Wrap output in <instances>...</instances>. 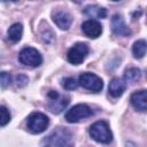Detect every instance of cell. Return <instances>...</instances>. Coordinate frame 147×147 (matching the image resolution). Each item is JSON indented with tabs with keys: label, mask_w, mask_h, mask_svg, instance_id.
<instances>
[{
	"label": "cell",
	"mask_w": 147,
	"mask_h": 147,
	"mask_svg": "<svg viewBox=\"0 0 147 147\" xmlns=\"http://www.w3.org/2000/svg\"><path fill=\"white\" fill-rule=\"evenodd\" d=\"M90 136L93 140L101 144H109L113 140V133L109 129V125L105 121H98L93 123L88 130Z\"/></svg>",
	"instance_id": "7a4b0ae2"
},
{
	"label": "cell",
	"mask_w": 147,
	"mask_h": 147,
	"mask_svg": "<svg viewBox=\"0 0 147 147\" xmlns=\"http://www.w3.org/2000/svg\"><path fill=\"white\" fill-rule=\"evenodd\" d=\"M111 30L115 34L122 36V37H126V36L131 34V30L127 28L123 17L119 14H116V15L113 16V18H111Z\"/></svg>",
	"instance_id": "30bf717a"
},
{
	"label": "cell",
	"mask_w": 147,
	"mask_h": 147,
	"mask_svg": "<svg viewBox=\"0 0 147 147\" xmlns=\"http://www.w3.org/2000/svg\"><path fill=\"white\" fill-rule=\"evenodd\" d=\"M84 13L88 17H92V20H95V18H105L107 16V10L105 8H102V7L96 6V5L87 6L84 9Z\"/></svg>",
	"instance_id": "5bb4252c"
},
{
	"label": "cell",
	"mask_w": 147,
	"mask_h": 147,
	"mask_svg": "<svg viewBox=\"0 0 147 147\" xmlns=\"http://www.w3.org/2000/svg\"><path fill=\"white\" fill-rule=\"evenodd\" d=\"M62 86L65 90L71 91V90H76L77 88L78 83L76 82V79L74 77H67V78H63L62 79Z\"/></svg>",
	"instance_id": "ac0fdd59"
},
{
	"label": "cell",
	"mask_w": 147,
	"mask_h": 147,
	"mask_svg": "<svg viewBox=\"0 0 147 147\" xmlns=\"http://www.w3.org/2000/svg\"><path fill=\"white\" fill-rule=\"evenodd\" d=\"M10 121V114H9V110L3 107V106H0V126H3L6 124H8Z\"/></svg>",
	"instance_id": "d6986e66"
},
{
	"label": "cell",
	"mask_w": 147,
	"mask_h": 147,
	"mask_svg": "<svg viewBox=\"0 0 147 147\" xmlns=\"http://www.w3.org/2000/svg\"><path fill=\"white\" fill-rule=\"evenodd\" d=\"M48 98L51 100L48 107L55 114L61 113L69 103V98L68 96H61L56 91H49L48 92Z\"/></svg>",
	"instance_id": "ba28073f"
},
{
	"label": "cell",
	"mask_w": 147,
	"mask_h": 147,
	"mask_svg": "<svg viewBox=\"0 0 147 147\" xmlns=\"http://www.w3.org/2000/svg\"><path fill=\"white\" fill-rule=\"evenodd\" d=\"M28 82H29V78L25 75H23V74H21V75H18L16 77V85L18 87H23L24 85H26Z\"/></svg>",
	"instance_id": "44dd1931"
},
{
	"label": "cell",
	"mask_w": 147,
	"mask_h": 147,
	"mask_svg": "<svg viewBox=\"0 0 147 147\" xmlns=\"http://www.w3.org/2000/svg\"><path fill=\"white\" fill-rule=\"evenodd\" d=\"M10 83H11V75L7 71L0 72V85L2 87H7L10 85Z\"/></svg>",
	"instance_id": "ffe728a7"
},
{
	"label": "cell",
	"mask_w": 147,
	"mask_h": 147,
	"mask_svg": "<svg viewBox=\"0 0 147 147\" xmlns=\"http://www.w3.org/2000/svg\"><path fill=\"white\" fill-rule=\"evenodd\" d=\"M53 21L60 29L68 30L71 25L72 18H71L70 14H68L65 11H56L53 14Z\"/></svg>",
	"instance_id": "7c38bea8"
},
{
	"label": "cell",
	"mask_w": 147,
	"mask_h": 147,
	"mask_svg": "<svg viewBox=\"0 0 147 147\" xmlns=\"http://www.w3.org/2000/svg\"><path fill=\"white\" fill-rule=\"evenodd\" d=\"M132 53L136 59H141L146 54V41L144 39H140L136 41L132 46Z\"/></svg>",
	"instance_id": "e0dca14e"
},
{
	"label": "cell",
	"mask_w": 147,
	"mask_h": 147,
	"mask_svg": "<svg viewBox=\"0 0 147 147\" xmlns=\"http://www.w3.org/2000/svg\"><path fill=\"white\" fill-rule=\"evenodd\" d=\"M92 114H93V111L87 105L79 103V105L74 106L72 108H70L67 111L65 119L69 123H77V122H79L84 118H87V117L92 116Z\"/></svg>",
	"instance_id": "5b68a950"
},
{
	"label": "cell",
	"mask_w": 147,
	"mask_h": 147,
	"mask_svg": "<svg viewBox=\"0 0 147 147\" xmlns=\"http://www.w3.org/2000/svg\"><path fill=\"white\" fill-rule=\"evenodd\" d=\"M109 93L110 95H113L114 98H118L121 96L125 88H126V83L124 82V79L121 78H113L109 83Z\"/></svg>",
	"instance_id": "4fadbf2b"
},
{
	"label": "cell",
	"mask_w": 147,
	"mask_h": 147,
	"mask_svg": "<svg viewBox=\"0 0 147 147\" xmlns=\"http://www.w3.org/2000/svg\"><path fill=\"white\" fill-rule=\"evenodd\" d=\"M22 34H23V26H22L21 23H14L13 25L9 26L8 32H7L8 39H9L11 42H17V41H20L21 38H22Z\"/></svg>",
	"instance_id": "9a60e30c"
},
{
	"label": "cell",
	"mask_w": 147,
	"mask_h": 147,
	"mask_svg": "<svg viewBox=\"0 0 147 147\" xmlns=\"http://www.w3.org/2000/svg\"><path fill=\"white\" fill-rule=\"evenodd\" d=\"M131 103L134 109L145 113L147 109V93L145 90L137 91L131 95Z\"/></svg>",
	"instance_id": "8fae6325"
},
{
	"label": "cell",
	"mask_w": 147,
	"mask_h": 147,
	"mask_svg": "<svg viewBox=\"0 0 147 147\" xmlns=\"http://www.w3.org/2000/svg\"><path fill=\"white\" fill-rule=\"evenodd\" d=\"M18 60L22 64L29 67H38L42 62V56L33 47H25L18 54Z\"/></svg>",
	"instance_id": "277c9868"
},
{
	"label": "cell",
	"mask_w": 147,
	"mask_h": 147,
	"mask_svg": "<svg viewBox=\"0 0 147 147\" xmlns=\"http://www.w3.org/2000/svg\"><path fill=\"white\" fill-rule=\"evenodd\" d=\"M87 54H88V46L85 42H77L68 51L67 57L70 63L77 65L85 60Z\"/></svg>",
	"instance_id": "52a82bcc"
},
{
	"label": "cell",
	"mask_w": 147,
	"mask_h": 147,
	"mask_svg": "<svg viewBox=\"0 0 147 147\" xmlns=\"http://www.w3.org/2000/svg\"><path fill=\"white\" fill-rule=\"evenodd\" d=\"M140 76H141V71L138 68H129L124 72V82L133 84L140 79Z\"/></svg>",
	"instance_id": "2e32d148"
},
{
	"label": "cell",
	"mask_w": 147,
	"mask_h": 147,
	"mask_svg": "<svg viewBox=\"0 0 147 147\" xmlns=\"http://www.w3.org/2000/svg\"><path fill=\"white\" fill-rule=\"evenodd\" d=\"M42 147H74L71 133L63 127H57L41 141Z\"/></svg>",
	"instance_id": "6da1fadb"
},
{
	"label": "cell",
	"mask_w": 147,
	"mask_h": 147,
	"mask_svg": "<svg viewBox=\"0 0 147 147\" xmlns=\"http://www.w3.org/2000/svg\"><path fill=\"white\" fill-rule=\"evenodd\" d=\"M48 124H49V119L42 113H32L26 119L28 129L32 133L44 132L48 127Z\"/></svg>",
	"instance_id": "3957f363"
},
{
	"label": "cell",
	"mask_w": 147,
	"mask_h": 147,
	"mask_svg": "<svg viewBox=\"0 0 147 147\" xmlns=\"http://www.w3.org/2000/svg\"><path fill=\"white\" fill-rule=\"evenodd\" d=\"M78 83L86 90L92 92H100L103 88V82L102 79L92 72H84L79 76Z\"/></svg>",
	"instance_id": "8992f818"
},
{
	"label": "cell",
	"mask_w": 147,
	"mask_h": 147,
	"mask_svg": "<svg viewBox=\"0 0 147 147\" xmlns=\"http://www.w3.org/2000/svg\"><path fill=\"white\" fill-rule=\"evenodd\" d=\"M82 31L88 38H98L102 33V25L96 20H87L82 24Z\"/></svg>",
	"instance_id": "9c48e42d"
}]
</instances>
